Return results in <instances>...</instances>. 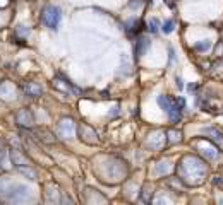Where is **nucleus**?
I'll use <instances>...</instances> for the list:
<instances>
[{"label": "nucleus", "mask_w": 223, "mask_h": 205, "mask_svg": "<svg viewBox=\"0 0 223 205\" xmlns=\"http://www.w3.org/2000/svg\"><path fill=\"white\" fill-rule=\"evenodd\" d=\"M163 31H165V33H170V31H173V22H172V21L165 22V24H163Z\"/></svg>", "instance_id": "8"}, {"label": "nucleus", "mask_w": 223, "mask_h": 205, "mask_svg": "<svg viewBox=\"0 0 223 205\" xmlns=\"http://www.w3.org/2000/svg\"><path fill=\"white\" fill-rule=\"evenodd\" d=\"M149 29H151V31H156V21H151V24H149Z\"/></svg>", "instance_id": "10"}, {"label": "nucleus", "mask_w": 223, "mask_h": 205, "mask_svg": "<svg viewBox=\"0 0 223 205\" xmlns=\"http://www.w3.org/2000/svg\"><path fill=\"white\" fill-rule=\"evenodd\" d=\"M59 21H60V9L59 7L50 5V7L45 9V12H43V22L48 26V27L55 29L57 26H59Z\"/></svg>", "instance_id": "2"}, {"label": "nucleus", "mask_w": 223, "mask_h": 205, "mask_svg": "<svg viewBox=\"0 0 223 205\" xmlns=\"http://www.w3.org/2000/svg\"><path fill=\"white\" fill-rule=\"evenodd\" d=\"M72 128H74L72 120H62L59 125V135H62L63 139H65V137H69L72 133Z\"/></svg>", "instance_id": "3"}, {"label": "nucleus", "mask_w": 223, "mask_h": 205, "mask_svg": "<svg viewBox=\"0 0 223 205\" xmlns=\"http://www.w3.org/2000/svg\"><path fill=\"white\" fill-rule=\"evenodd\" d=\"M148 40H146V38H142V40H139V48H136V51H138V55H141L142 53V50H144L146 46H148Z\"/></svg>", "instance_id": "7"}, {"label": "nucleus", "mask_w": 223, "mask_h": 205, "mask_svg": "<svg viewBox=\"0 0 223 205\" xmlns=\"http://www.w3.org/2000/svg\"><path fill=\"white\" fill-rule=\"evenodd\" d=\"M158 102H160V106L167 111L168 116H170L173 121H177L178 118H180V106L184 104L182 99H180V101H173V99L167 98V96H160V98H158Z\"/></svg>", "instance_id": "1"}, {"label": "nucleus", "mask_w": 223, "mask_h": 205, "mask_svg": "<svg viewBox=\"0 0 223 205\" xmlns=\"http://www.w3.org/2000/svg\"><path fill=\"white\" fill-rule=\"evenodd\" d=\"M24 91H26V94L31 96V98H38V96L41 94V87L36 86L34 82H28V84L24 86Z\"/></svg>", "instance_id": "5"}, {"label": "nucleus", "mask_w": 223, "mask_h": 205, "mask_svg": "<svg viewBox=\"0 0 223 205\" xmlns=\"http://www.w3.org/2000/svg\"><path fill=\"white\" fill-rule=\"evenodd\" d=\"M12 161H14L15 166H28L29 161H28L26 156H22L21 150H12Z\"/></svg>", "instance_id": "4"}, {"label": "nucleus", "mask_w": 223, "mask_h": 205, "mask_svg": "<svg viewBox=\"0 0 223 205\" xmlns=\"http://www.w3.org/2000/svg\"><path fill=\"white\" fill-rule=\"evenodd\" d=\"M4 156H5V145L0 142V157H4Z\"/></svg>", "instance_id": "9"}, {"label": "nucleus", "mask_w": 223, "mask_h": 205, "mask_svg": "<svg viewBox=\"0 0 223 205\" xmlns=\"http://www.w3.org/2000/svg\"><path fill=\"white\" fill-rule=\"evenodd\" d=\"M17 120L21 125H31L33 123V116H31V113H28V110L21 111V113L17 115Z\"/></svg>", "instance_id": "6"}]
</instances>
